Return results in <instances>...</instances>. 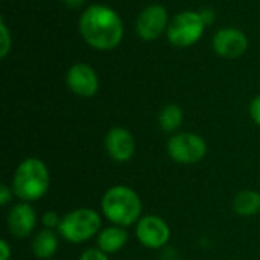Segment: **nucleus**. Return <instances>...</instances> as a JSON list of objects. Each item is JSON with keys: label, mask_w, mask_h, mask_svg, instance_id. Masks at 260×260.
I'll use <instances>...</instances> for the list:
<instances>
[{"label": "nucleus", "mask_w": 260, "mask_h": 260, "mask_svg": "<svg viewBox=\"0 0 260 260\" xmlns=\"http://www.w3.org/2000/svg\"><path fill=\"white\" fill-rule=\"evenodd\" d=\"M79 32L84 41L96 50H113L123 38L120 15L107 5H91L79 17Z\"/></svg>", "instance_id": "nucleus-1"}, {"label": "nucleus", "mask_w": 260, "mask_h": 260, "mask_svg": "<svg viewBox=\"0 0 260 260\" xmlns=\"http://www.w3.org/2000/svg\"><path fill=\"white\" fill-rule=\"evenodd\" d=\"M142 198L133 187L126 184L111 186L102 195L101 213L110 224L125 229L133 227L142 218Z\"/></svg>", "instance_id": "nucleus-2"}, {"label": "nucleus", "mask_w": 260, "mask_h": 260, "mask_svg": "<svg viewBox=\"0 0 260 260\" xmlns=\"http://www.w3.org/2000/svg\"><path fill=\"white\" fill-rule=\"evenodd\" d=\"M11 187L18 201H40L50 187V171L38 157H27L18 163L11 178Z\"/></svg>", "instance_id": "nucleus-3"}, {"label": "nucleus", "mask_w": 260, "mask_h": 260, "mask_svg": "<svg viewBox=\"0 0 260 260\" xmlns=\"http://www.w3.org/2000/svg\"><path fill=\"white\" fill-rule=\"evenodd\" d=\"M102 230V215L91 207H78L62 215L58 233L62 241L79 245L99 235Z\"/></svg>", "instance_id": "nucleus-4"}, {"label": "nucleus", "mask_w": 260, "mask_h": 260, "mask_svg": "<svg viewBox=\"0 0 260 260\" xmlns=\"http://www.w3.org/2000/svg\"><path fill=\"white\" fill-rule=\"evenodd\" d=\"M166 151L171 160L183 166H192L203 161L207 155V142L203 136L183 131L175 133L166 143Z\"/></svg>", "instance_id": "nucleus-5"}, {"label": "nucleus", "mask_w": 260, "mask_h": 260, "mask_svg": "<svg viewBox=\"0 0 260 260\" xmlns=\"http://www.w3.org/2000/svg\"><path fill=\"white\" fill-rule=\"evenodd\" d=\"M206 26L207 24L203 20L201 12L181 11L169 21L166 35L172 46L184 49L193 46L201 40Z\"/></svg>", "instance_id": "nucleus-6"}, {"label": "nucleus", "mask_w": 260, "mask_h": 260, "mask_svg": "<svg viewBox=\"0 0 260 260\" xmlns=\"http://www.w3.org/2000/svg\"><path fill=\"white\" fill-rule=\"evenodd\" d=\"M169 224L158 215H145L136 224V238L148 250H163L171 241Z\"/></svg>", "instance_id": "nucleus-7"}, {"label": "nucleus", "mask_w": 260, "mask_h": 260, "mask_svg": "<svg viewBox=\"0 0 260 260\" xmlns=\"http://www.w3.org/2000/svg\"><path fill=\"white\" fill-rule=\"evenodd\" d=\"M38 222V215L30 203L18 201L11 206L6 215V229L15 239L34 236Z\"/></svg>", "instance_id": "nucleus-8"}, {"label": "nucleus", "mask_w": 260, "mask_h": 260, "mask_svg": "<svg viewBox=\"0 0 260 260\" xmlns=\"http://www.w3.org/2000/svg\"><path fill=\"white\" fill-rule=\"evenodd\" d=\"M169 26V14L168 9L161 5H149L146 6L137 17L136 32L143 41L157 40Z\"/></svg>", "instance_id": "nucleus-9"}, {"label": "nucleus", "mask_w": 260, "mask_h": 260, "mask_svg": "<svg viewBox=\"0 0 260 260\" xmlns=\"http://www.w3.org/2000/svg\"><path fill=\"white\" fill-rule=\"evenodd\" d=\"M66 84L69 90L79 98H93L99 91V76L94 69L85 62L73 64L69 69Z\"/></svg>", "instance_id": "nucleus-10"}, {"label": "nucleus", "mask_w": 260, "mask_h": 260, "mask_svg": "<svg viewBox=\"0 0 260 260\" xmlns=\"http://www.w3.org/2000/svg\"><path fill=\"white\" fill-rule=\"evenodd\" d=\"M107 155L116 163H128L136 154V139L133 133L123 126L111 128L104 140Z\"/></svg>", "instance_id": "nucleus-11"}, {"label": "nucleus", "mask_w": 260, "mask_h": 260, "mask_svg": "<svg viewBox=\"0 0 260 260\" xmlns=\"http://www.w3.org/2000/svg\"><path fill=\"white\" fill-rule=\"evenodd\" d=\"M212 46L215 53L221 58L235 59L247 52L248 38L242 30L236 27H224L213 35Z\"/></svg>", "instance_id": "nucleus-12"}, {"label": "nucleus", "mask_w": 260, "mask_h": 260, "mask_svg": "<svg viewBox=\"0 0 260 260\" xmlns=\"http://www.w3.org/2000/svg\"><path fill=\"white\" fill-rule=\"evenodd\" d=\"M59 233L56 230L41 229L34 233L30 241L32 256L38 260L52 259L59 248Z\"/></svg>", "instance_id": "nucleus-13"}, {"label": "nucleus", "mask_w": 260, "mask_h": 260, "mask_svg": "<svg viewBox=\"0 0 260 260\" xmlns=\"http://www.w3.org/2000/svg\"><path fill=\"white\" fill-rule=\"evenodd\" d=\"M128 242V232L125 227L110 224L102 227L99 235L96 236V245L101 251L107 253L108 256L116 254L125 248Z\"/></svg>", "instance_id": "nucleus-14"}, {"label": "nucleus", "mask_w": 260, "mask_h": 260, "mask_svg": "<svg viewBox=\"0 0 260 260\" xmlns=\"http://www.w3.org/2000/svg\"><path fill=\"white\" fill-rule=\"evenodd\" d=\"M233 212L241 218H251L260 213V192L244 189L233 198Z\"/></svg>", "instance_id": "nucleus-15"}, {"label": "nucleus", "mask_w": 260, "mask_h": 260, "mask_svg": "<svg viewBox=\"0 0 260 260\" xmlns=\"http://www.w3.org/2000/svg\"><path fill=\"white\" fill-rule=\"evenodd\" d=\"M183 108L177 104H168L158 114V125L165 133H177L183 123Z\"/></svg>", "instance_id": "nucleus-16"}, {"label": "nucleus", "mask_w": 260, "mask_h": 260, "mask_svg": "<svg viewBox=\"0 0 260 260\" xmlns=\"http://www.w3.org/2000/svg\"><path fill=\"white\" fill-rule=\"evenodd\" d=\"M61 219H62V216L56 210H47L41 216V225H43V229H49V230H56L58 232Z\"/></svg>", "instance_id": "nucleus-17"}, {"label": "nucleus", "mask_w": 260, "mask_h": 260, "mask_svg": "<svg viewBox=\"0 0 260 260\" xmlns=\"http://www.w3.org/2000/svg\"><path fill=\"white\" fill-rule=\"evenodd\" d=\"M78 260H110V256L107 253L101 251L96 247V248H87V250H84Z\"/></svg>", "instance_id": "nucleus-18"}, {"label": "nucleus", "mask_w": 260, "mask_h": 260, "mask_svg": "<svg viewBox=\"0 0 260 260\" xmlns=\"http://www.w3.org/2000/svg\"><path fill=\"white\" fill-rule=\"evenodd\" d=\"M0 27H2V47H0V56L2 58H6L9 49H11V37H9V32H8V27L5 24V21L2 20L0 21Z\"/></svg>", "instance_id": "nucleus-19"}, {"label": "nucleus", "mask_w": 260, "mask_h": 260, "mask_svg": "<svg viewBox=\"0 0 260 260\" xmlns=\"http://www.w3.org/2000/svg\"><path fill=\"white\" fill-rule=\"evenodd\" d=\"M14 198H15V195H14V190H12L11 184L9 186L8 184H0V206L8 207L12 203Z\"/></svg>", "instance_id": "nucleus-20"}, {"label": "nucleus", "mask_w": 260, "mask_h": 260, "mask_svg": "<svg viewBox=\"0 0 260 260\" xmlns=\"http://www.w3.org/2000/svg\"><path fill=\"white\" fill-rule=\"evenodd\" d=\"M250 116H251L253 122L257 126H260V94H257L250 104Z\"/></svg>", "instance_id": "nucleus-21"}, {"label": "nucleus", "mask_w": 260, "mask_h": 260, "mask_svg": "<svg viewBox=\"0 0 260 260\" xmlns=\"http://www.w3.org/2000/svg\"><path fill=\"white\" fill-rule=\"evenodd\" d=\"M12 257V248L6 239L0 241V260H11Z\"/></svg>", "instance_id": "nucleus-22"}, {"label": "nucleus", "mask_w": 260, "mask_h": 260, "mask_svg": "<svg viewBox=\"0 0 260 260\" xmlns=\"http://www.w3.org/2000/svg\"><path fill=\"white\" fill-rule=\"evenodd\" d=\"M201 17L206 21V24H212L213 20H215V12L212 9H203L201 11Z\"/></svg>", "instance_id": "nucleus-23"}, {"label": "nucleus", "mask_w": 260, "mask_h": 260, "mask_svg": "<svg viewBox=\"0 0 260 260\" xmlns=\"http://www.w3.org/2000/svg\"><path fill=\"white\" fill-rule=\"evenodd\" d=\"M66 6H69V8H73V9H78V8H81L84 3H85V0H61Z\"/></svg>", "instance_id": "nucleus-24"}]
</instances>
